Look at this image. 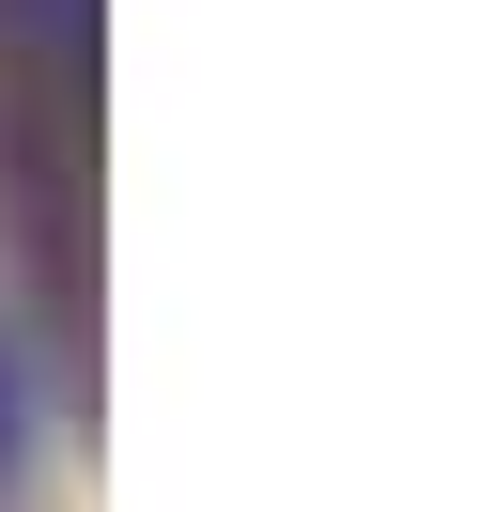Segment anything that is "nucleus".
Listing matches in <instances>:
<instances>
[{
    "mask_svg": "<svg viewBox=\"0 0 496 512\" xmlns=\"http://www.w3.org/2000/svg\"><path fill=\"white\" fill-rule=\"evenodd\" d=\"M0 156H16V218L47 295H78V171H93V109H78V32L16 16L0 32Z\"/></svg>",
    "mask_w": 496,
    "mask_h": 512,
    "instance_id": "1",
    "label": "nucleus"
}]
</instances>
